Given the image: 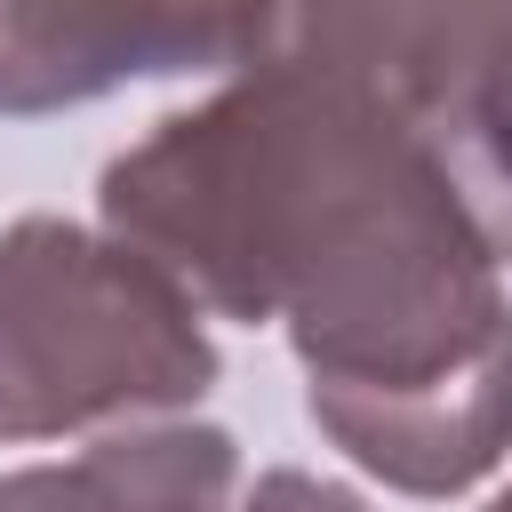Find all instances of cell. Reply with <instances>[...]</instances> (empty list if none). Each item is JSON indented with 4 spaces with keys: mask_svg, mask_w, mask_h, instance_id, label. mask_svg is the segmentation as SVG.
Returning <instances> with one entry per match:
<instances>
[{
    "mask_svg": "<svg viewBox=\"0 0 512 512\" xmlns=\"http://www.w3.org/2000/svg\"><path fill=\"white\" fill-rule=\"evenodd\" d=\"M488 512H512V488H504V496H496V504H488Z\"/></svg>",
    "mask_w": 512,
    "mask_h": 512,
    "instance_id": "8992f818",
    "label": "cell"
},
{
    "mask_svg": "<svg viewBox=\"0 0 512 512\" xmlns=\"http://www.w3.org/2000/svg\"><path fill=\"white\" fill-rule=\"evenodd\" d=\"M232 480L224 432H160L112 440L72 472H16L0 480V512H216Z\"/></svg>",
    "mask_w": 512,
    "mask_h": 512,
    "instance_id": "277c9868",
    "label": "cell"
},
{
    "mask_svg": "<svg viewBox=\"0 0 512 512\" xmlns=\"http://www.w3.org/2000/svg\"><path fill=\"white\" fill-rule=\"evenodd\" d=\"M280 16H0V104L32 112L56 96H96L136 72L256 64Z\"/></svg>",
    "mask_w": 512,
    "mask_h": 512,
    "instance_id": "3957f363",
    "label": "cell"
},
{
    "mask_svg": "<svg viewBox=\"0 0 512 512\" xmlns=\"http://www.w3.org/2000/svg\"><path fill=\"white\" fill-rule=\"evenodd\" d=\"M248 512H360V504L336 496V488H320V480H304V472H272Z\"/></svg>",
    "mask_w": 512,
    "mask_h": 512,
    "instance_id": "5b68a950",
    "label": "cell"
},
{
    "mask_svg": "<svg viewBox=\"0 0 512 512\" xmlns=\"http://www.w3.org/2000/svg\"><path fill=\"white\" fill-rule=\"evenodd\" d=\"M128 248H96L64 224H24L0 248V432H48L136 400H184L216 376L184 296L152 280L128 312Z\"/></svg>",
    "mask_w": 512,
    "mask_h": 512,
    "instance_id": "7a4b0ae2",
    "label": "cell"
},
{
    "mask_svg": "<svg viewBox=\"0 0 512 512\" xmlns=\"http://www.w3.org/2000/svg\"><path fill=\"white\" fill-rule=\"evenodd\" d=\"M104 216L168 288L288 312L312 416L400 488H464L512 432L496 248L344 16H280L264 72L112 160Z\"/></svg>",
    "mask_w": 512,
    "mask_h": 512,
    "instance_id": "6da1fadb",
    "label": "cell"
}]
</instances>
